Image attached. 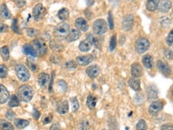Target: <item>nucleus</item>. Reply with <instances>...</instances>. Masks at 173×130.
Wrapping results in <instances>:
<instances>
[{"mask_svg": "<svg viewBox=\"0 0 173 130\" xmlns=\"http://www.w3.org/2000/svg\"><path fill=\"white\" fill-rule=\"evenodd\" d=\"M34 91L31 86L23 85L18 89L17 97H19V100L23 102H29L33 98Z\"/></svg>", "mask_w": 173, "mask_h": 130, "instance_id": "1", "label": "nucleus"}, {"mask_svg": "<svg viewBox=\"0 0 173 130\" xmlns=\"http://www.w3.org/2000/svg\"><path fill=\"white\" fill-rule=\"evenodd\" d=\"M70 32V25L67 23H59L54 29V35L57 39H64Z\"/></svg>", "mask_w": 173, "mask_h": 130, "instance_id": "2", "label": "nucleus"}, {"mask_svg": "<svg viewBox=\"0 0 173 130\" xmlns=\"http://www.w3.org/2000/svg\"><path fill=\"white\" fill-rule=\"evenodd\" d=\"M15 72L18 79L22 82H27L31 77V73L29 70L23 64H17L15 66Z\"/></svg>", "mask_w": 173, "mask_h": 130, "instance_id": "3", "label": "nucleus"}, {"mask_svg": "<svg viewBox=\"0 0 173 130\" xmlns=\"http://www.w3.org/2000/svg\"><path fill=\"white\" fill-rule=\"evenodd\" d=\"M107 23L104 19H99L93 23V31L97 35H102L107 31Z\"/></svg>", "mask_w": 173, "mask_h": 130, "instance_id": "4", "label": "nucleus"}, {"mask_svg": "<svg viewBox=\"0 0 173 130\" xmlns=\"http://www.w3.org/2000/svg\"><path fill=\"white\" fill-rule=\"evenodd\" d=\"M32 46L35 49L36 52H37L38 56H43L46 55V53L48 52V47H47L45 41H43V39H35L32 42Z\"/></svg>", "mask_w": 173, "mask_h": 130, "instance_id": "5", "label": "nucleus"}, {"mask_svg": "<svg viewBox=\"0 0 173 130\" xmlns=\"http://www.w3.org/2000/svg\"><path fill=\"white\" fill-rule=\"evenodd\" d=\"M149 48H150V42L146 38H140L136 40L135 48L136 52H138L139 54L144 53L148 50Z\"/></svg>", "mask_w": 173, "mask_h": 130, "instance_id": "6", "label": "nucleus"}, {"mask_svg": "<svg viewBox=\"0 0 173 130\" xmlns=\"http://www.w3.org/2000/svg\"><path fill=\"white\" fill-rule=\"evenodd\" d=\"M46 14H47V10L42 3L36 4L33 8V18L36 22L42 20L46 16Z\"/></svg>", "mask_w": 173, "mask_h": 130, "instance_id": "7", "label": "nucleus"}, {"mask_svg": "<svg viewBox=\"0 0 173 130\" xmlns=\"http://www.w3.org/2000/svg\"><path fill=\"white\" fill-rule=\"evenodd\" d=\"M163 101L161 100H156L154 101L151 104L150 106L148 108L149 113L152 116H156L158 112L163 109Z\"/></svg>", "mask_w": 173, "mask_h": 130, "instance_id": "8", "label": "nucleus"}, {"mask_svg": "<svg viewBox=\"0 0 173 130\" xmlns=\"http://www.w3.org/2000/svg\"><path fill=\"white\" fill-rule=\"evenodd\" d=\"M134 26V18L132 14H127L122 22V28L124 31H130Z\"/></svg>", "mask_w": 173, "mask_h": 130, "instance_id": "9", "label": "nucleus"}, {"mask_svg": "<svg viewBox=\"0 0 173 130\" xmlns=\"http://www.w3.org/2000/svg\"><path fill=\"white\" fill-rule=\"evenodd\" d=\"M50 81H51V77H50L48 73L43 72V73H40L39 75V77H38L39 85L43 89H45L49 85Z\"/></svg>", "mask_w": 173, "mask_h": 130, "instance_id": "10", "label": "nucleus"}, {"mask_svg": "<svg viewBox=\"0 0 173 130\" xmlns=\"http://www.w3.org/2000/svg\"><path fill=\"white\" fill-rule=\"evenodd\" d=\"M56 111L58 113L63 115V114L67 113L69 111V106H68V102L67 100H62L59 101L56 104Z\"/></svg>", "mask_w": 173, "mask_h": 130, "instance_id": "11", "label": "nucleus"}, {"mask_svg": "<svg viewBox=\"0 0 173 130\" xmlns=\"http://www.w3.org/2000/svg\"><path fill=\"white\" fill-rule=\"evenodd\" d=\"M147 96L148 100H155L158 97V89L154 85H151L147 89Z\"/></svg>", "mask_w": 173, "mask_h": 130, "instance_id": "12", "label": "nucleus"}, {"mask_svg": "<svg viewBox=\"0 0 173 130\" xmlns=\"http://www.w3.org/2000/svg\"><path fill=\"white\" fill-rule=\"evenodd\" d=\"M75 25L76 28L81 31H87L89 28L88 23L87 22L86 19H84L83 18H82V17L78 18V19L75 20Z\"/></svg>", "mask_w": 173, "mask_h": 130, "instance_id": "13", "label": "nucleus"}, {"mask_svg": "<svg viewBox=\"0 0 173 130\" xmlns=\"http://www.w3.org/2000/svg\"><path fill=\"white\" fill-rule=\"evenodd\" d=\"M99 71L100 70H99V66H97L96 64H95V65H91V66L87 68L86 73L90 78L95 79L99 76Z\"/></svg>", "mask_w": 173, "mask_h": 130, "instance_id": "14", "label": "nucleus"}, {"mask_svg": "<svg viewBox=\"0 0 173 130\" xmlns=\"http://www.w3.org/2000/svg\"><path fill=\"white\" fill-rule=\"evenodd\" d=\"M93 60V56L91 55H86V56H78L76 58V62L79 65L81 66H87Z\"/></svg>", "mask_w": 173, "mask_h": 130, "instance_id": "15", "label": "nucleus"}, {"mask_svg": "<svg viewBox=\"0 0 173 130\" xmlns=\"http://www.w3.org/2000/svg\"><path fill=\"white\" fill-rule=\"evenodd\" d=\"M171 8V2L170 0H161L159 3L158 9L162 13L168 12L169 10Z\"/></svg>", "mask_w": 173, "mask_h": 130, "instance_id": "16", "label": "nucleus"}, {"mask_svg": "<svg viewBox=\"0 0 173 130\" xmlns=\"http://www.w3.org/2000/svg\"><path fill=\"white\" fill-rule=\"evenodd\" d=\"M157 67H158L159 70L161 72V73H163L166 77H168L169 75L171 74V68L163 61L159 60L158 62H157Z\"/></svg>", "mask_w": 173, "mask_h": 130, "instance_id": "17", "label": "nucleus"}, {"mask_svg": "<svg viewBox=\"0 0 173 130\" xmlns=\"http://www.w3.org/2000/svg\"><path fill=\"white\" fill-rule=\"evenodd\" d=\"M10 98V94L6 87L0 85V104H5Z\"/></svg>", "mask_w": 173, "mask_h": 130, "instance_id": "18", "label": "nucleus"}, {"mask_svg": "<svg viewBox=\"0 0 173 130\" xmlns=\"http://www.w3.org/2000/svg\"><path fill=\"white\" fill-rule=\"evenodd\" d=\"M23 52L25 55H27V56H31V57H35V56H38L37 52H36L33 46L31 44H29V43L24 44L23 48Z\"/></svg>", "mask_w": 173, "mask_h": 130, "instance_id": "19", "label": "nucleus"}, {"mask_svg": "<svg viewBox=\"0 0 173 130\" xmlns=\"http://www.w3.org/2000/svg\"><path fill=\"white\" fill-rule=\"evenodd\" d=\"M142 67L139 63H134L131 68V73L133 77H140L142 75Z\"/></svg>", "mask_w": 173, "mask_h": 130, "instance_id": "20", "label": "nucleus"}, {"mask_svg": "<svg viewBox=\"0 0 173 130\" xmlns=\"http://www.w3.org/2000/svg\"><path fill=\"white\" fill-rule=\"evenodd\" d=\"M81 33L79 32V30H77V29H72L71 31H70L67 36L66 37V39L67 42H74L79 39Z\"/></svg>", "mask_w": 173, "mask_h": 130, "instance_id": "21", "label": "nucleus"}, {"mask_svg": "<svg viewBox=\"0 0 173 130\" xmlns=\"http://www.w3.org/2000/svg\"><path fill=\"white\" fill-rule=\"evenodd\" d=\"M128 85L136 92L140 91V89H141V88H140V81L137 77H132V78H130L129 81H128Z\"/></svg>", "mask_w": 173, "mask_h": 130, "instance_id": "22", "label": "nucleus"}, {"mask_svg": "<svg viewBox=\"0 0 173 130\" xmlns=\"http://www.w3.org/2000/svg\"><path fill=\"white\" fill-rule=\"evenodd\" d=\"M160 1V0H147L146 8L149 11H155L156 9H158Z\"/></svg>", "mask_w": 173, "mask_h": 130, "instance_id": "23", "label": "nucleus"}, {"mask_svg": "<svg viewBox=\"0 0 173 130\" xmlns=\"http://www.w3.org/2000/svg\"><path fill=\"white\" fill-rule=\"evenodd\" d=\"M0 13H1L2 16L3 17L4 19H11V17H12L11 13H10V11L9 10V9L7 8V6H6V5L5 4V3H2V4L1 5V6H0Z\"/></svg>", "mask_w": 173, "mask_h": 130, "instance_id": "24", "label": "nucleus"}, {"mask_svg": "<svg viewBox=\"0 0 173 130\" xmlns=\"http://www.w3.org/2000/svg\"><path fill=\"white\" fill-rule=\"evenodd\" d=\"M143 64L147 68H152L153 67V58L150 55H145L143 57Z\"/></svg>", "mask_w": 173, "mask_h": 130, "instance_id": "25", "label": "nucleus"}, {"mask_svg": "<svg viewBox=\"0 0 173 130\" xmlns=\"http://www.w3.org/2000/svg\"><path fill=\"white\" fill-rule=\"evenodd\" d=\"M91 43L87 40V39H85V40H83L82 42H80L79 43V48L81 52H89L91 48Z\"/></svg>", "mask_w": 173, "mask_h": 130, "instance_id": "26", "label": "nucleus"}, {"mask_svg": "<svg viewBox=\"0 0 173 130\" xmlns=\"http://www.w3.org/2000/svg\"><path fill=\"white\" fill-rule=\"evenodd\" d=\"M14 125L16 126L18 128H19V129H23V128H26L27 126L29 125L28 120L19 119V118L14 119Z\"/></svg>", "mask_w": 173, "mask_h": 130, "instance_id": "27", "label": "nucleus"}, {"mask_svg": "<svg viewBox=\"0 0 173 130\" xmlns=\"http://www.w3.org/2000/svg\"><path fill=\"white\" fill-rule=\"evenodd\" d=\"M70 15V11L67 8H62L60 9L58 12L57 16L58 18L60 19V20H66L68 19V17Z\"/></svg>", "mask_w": 173, "mask_h": 130, "instance_id": "28", "label": "nucleus"}, {"mask_svg": "<svg viewBox=\"0 0 173 130\" xmlns=\"http://www.w3.org/2000/svg\"><path fill=\"white\" fill-rule=\"evenodd\" d=\"M97 103V98L93 95H89L87 99V106L90 108V109H93L95 108V105Z\"/></svg>", "mask_w": 173, "mask_h": 130, "instance_id": "29", "label": "nucleus"}, {"mask_svg": "<svg viewBox=\"0 0 173 130\" xmlns=\"http://www.w3.org/2000/svg\"><path fill=\"white\" fill-rule=\"evenodd\" d=\"M27 65L30 69H31L32 72H37L38 70V65L37 64L35 63L34 58L32 57H28L27 60Z\"/></svg>", "mask_w": 173, "mask_h": 130, "instance_id": "30", "label": "nucleus"}, {"mask_svg": "<svg viewBox=\"0 0 173 130\" xmlns=\"http://www.w3.org/2000/svg\"><path fill=\"white\" fill-rule=\"evenodd\" d=\"M50 48L55 52H60V51H62L63 47L62 43H60L57 40H52L50 43Z\"/></svg>", "mask_w": 173, "mask_h": 130, "instance_id": "31", "label": "nucleus"}, {"mask_svg": "<svg viewBox=\"0 0 173 130\" xmlns=\"http://www.w3.org/2000/svg\"><path fill=\"white\" fill-rule=\"evenodd\" d=\"M0 55L2 56V60L4 61H7L10 58V52L7 46H3L2 48H0Z\"/></svg>", "mask_w": 173, "mask_h": 130, "instance_id": "32", "label": "nucleus"}, {"mask_svg": "<svg viewBox=\"0 0 173 130\" xmlns=\"http://www.w3.org/2000/svg\"><path fill=\"white\" fill-rule=\"evenodd\" d=\"M87 39L91 43V45H94L96 48H99L100 44H99V39H97L96 37H95L92 34H87Z\"/></svg>", "mask_w": 173, "mask_h": 130, "instance_id": "33", "label": "nucleus"}, {"mask_svg": "<svg viewBox=\"0 0 173 130\" xmlns=\"http://www.w3.org/2000/svg\"><path fill=\"white\" fill-rule=\"evenodd\" d=\"M0 129L1 130H14V126L10 122L5 120H0Z\"/></svg>", "mask_w": 173, "mask_h": 130, "instance_id": "34", "label": "nucleus"}, {"mask_svg": "<svg viewBox=\"0 0 173 130\" xmlns=\"http://www.w3.org/2000/svg\"><path fill=\"white\" fill-rule=\"evenodd\" d=\"M19 105V99L16 95H12L10 97L8 102V106L10 108L17 107Z\"/></svg>", "mask_w": 173, "mask_h": 130, "instance_id": "35", "label": "nucleus"}, {"mask_svg": "<svg viewBox=\"0 0 173 130\" xmlns=\"http://www.w3.org/2000/svg\"><path fill=\"white\" fill-rule=\"evenodd\" d=\"M89 122L86 120H81L78 125V130H89Z\"/></svg>", "mask_w": 173, "mask_h": 130, "instance_id": "36", "label": "nucleus"}, {"mask_svg": "<svg viewBox=\"0 0 173 130\" xmlns=\"http://www.w3.org/2000/svg\"><path fill=\"white\" fill-rule=\"evenodd\" d=\"M11 30H12L15 34H21L19 25H18V19H13L12 23H11Z\"/></svg>", "mask_w": 173, "mask_h": 130, "instance_id": "37", "label": "nucleus"}, {"mask_svg": "<svg viewBox=\"0 0 173 130\" xmlns=\"http://www.w3.org/2000/svg\"><path fill=\"white\" fill-rule=\"evenodd\" d=\"M71 103V108H72V111L75 112L79 109V101L77 100L76 97H71L70 99Z\"/></svg>", "mask_w": 173, "mask_h": 130, "instance_id": "38", "label": "nucleus"}, {"mask_svg": "<svg viewBox=\"0 0 173 130\" xmlns=\"http://www.w3.org/2000/svg\"><path fill=\"white\" fill-rule=\"evenodd\" d=\"M8 73V68L4 64H1L0 65V78L3 79L7 76Z\"/></svg>", "mask_w": 173, "mask_h": 130, "instance_id": "39", "label": "nucleus"}, {"mask_svg": "<svg viewBox=\"0 0 173 130\" xmlns=\"http://www.w3.org/2000/svg\"><path fill=\"white\" fill-rule=\"evenodd\" d=\"M136 130H148L147 124L145 120L143 119H140L136 124Z\"/></svg>", "mask_w": 173, "mask_h": 130, "instance_id": "40", "label": "nucleus"}, {"mask_svg": "<svg viewBox=\"0 0 173 130\" xmlns=\"http://www.w3.org/2000/svg\"><path fill=\"white\" fill-rule=\"evenodd\" d=\"M108 126L111 130H117L118 129V124L117 121L115 120V118H110L108 120Z\"/></svg>", "mask_w": 173, "mask_h": 130, "instance_id": "41", "label": "nucleus"}, {"mask_svg": "<svg viewBox=\"0 0 173 130\" xmlns=\"http://www.w3.org/2000/svg\"><path fill=\"white\" fill-rule=\"evenodd\" d=\"M57 84H58V87L60 88V90L62 92L65 93V92L67 90V83L65 82V81H62V80H60V81L57 82Z\"/></svg>", "mask_w": 173, "mask_h": 130, "instance_id": "42", "label": "nucleus"}, {"mask_svg": "<svg viewBox=\"0 0 173 130\" xmlns=\"http://www.w3.org/2000/svg\"><path fill=\"white\" fill-rule=\"evenodd\" d=\"M65 67H66V68L68 69V70H74V69H75L77 68V64L73 60H70V61H67L66 63Z\"/></svg>", "mask_w": 173, "mask_h": 130, "instance_id": "43", "label": "nucleus"}, {"mask_svg": "<svg viewBox=\"0 0 173 130\" xmlns=\"http://www.w3.org/2000/svg\"><path fill=\"white\" fill-rule=\"evenodd\" d=\"M37 32H38L37 30H35V29L34 28H27V30H26V33H27V35H28L29 37L31 38L35 37L38 34Z\"/></svg>", "mask_w": 173, "mask_h": 130, "instance_id": "44", "label": "nucleus"}, {"mask_svg": "<svg viewBox=\"0 0 173 130\" xmlns=\"http://www.w3.org/2000/svg\"><path fill=\"white\" fill-rule=\"evenodd\" d=\"M115 47H116V36L113 35L112 37L111 38V40H110V44H109V49L111 52H113L115 50Z\"/></svg>", "mask_w": 173, "mask_h": 130, "instance_id": "45", "label": "nucleus"}, {"mask_svg": "<svg viewBox=\"0 0 173 130\" xmlns=\"http://www.w3.org/2000/svg\"><path fill=\"white\" fill-rule=\"evenodd\" d=\"M107 20H108V26H109V28L111 30L114 28V20H113V16H112V14H111V11L108 12V17H107Z\"/></svg>", "mask_w": 173, "mask_h": 130, "instance_id": "46", "label": "nucleus"}, {"mask_svg": "<svg viewBox=\"0 0 173 130\" xmlns=\"http://www.w3.org/2000/svg\"><path fill=\"white\" fill-rule=\"evenodd\" d=\"M160 23L163 27H167L170 25L171 21H170V19H169L168 18H167V17H163V18H161L160 19Z\"/></svg>", "mask_w": 173, "mask_h": 130, "instance_id": "47", "label": "nucleus"}, {"mask_svg": "<svg viewBox=\"0 0 173 130\" xmlns=\"http://www.w3.org/2000/svg\"><path fill=\"white\" fill-rule=\"evenodd\" d=\"M166 42H167V45L171 46L173 43V29L170 31V33L167 35V39H166Z\"/></svg>", "mask_w": 173, "mask_h": 130, "instance_id": "48", "label": "nucleus"}, {"mask_svg": "<svg viewBox=\"0 0 173 130\" xmlns=\"http://www.w3.org/2000/svg\"><path fill=\"white\" fill-rule=\"evenodd\" d=\"M164 56L167 59L169 60H172L173 59V51L169 49H165L164 50Z\"/></svg>", "mask_w": 173, "mask_h": 130, "instance_id": "49", "label": "nucleus"}, {"mask_svg": "<svg viewBox=\"0 0 173 130\" xmlns=\"http://www.w3.org/2000/svg\"><path fill=\"white\" fill-rule=\"evenodd\" d=\"M52 119H53V116H52V114L49 116H45V117L43 119V124H49V123L52 122Z\"/></svg>", "mask_w": 173, "mask_h": 130, "instance_id": "50", "label": "nucleus"}, {"mask_svg": "<svg viewBox=\"0 0 173 130\" xmlns=\"http://www.w3.org/2000/svg\"><path fill=\"white\" fill-rule=\"evenodd\" d=\"M27 1L26 0H15V4L19 8H22L23 6H24L26 5Z\"/></svg>", "mask_w": 173, "mask_h": 130, "instance_id": "51", "label": "nucleus"}, {"mask_svg": "<svg viewBox=\"0 0 173 130\" xmlns=\"http://www.w3.org/2000/svg\"><path fill=\"white\" fill-rule=\"evenodd\" d=\"M14 112H12L11 110H8V111L6 112V117L8 119V120H11L14 119Z\"/></svg>", "mask_w": 173, "mask_h": 130, "instance_id": "52", "label": "nucleus"}, {"mask_svg": "<svg viewBox=\"0 0 173 130\" xmlns=\"http://www.w3.org/2000/svg\"><path fill=\"white\" fill-rule=\"evenodd\" d=\"M50 60H51V62L53 63V64H58V63H60V59L56 55H52L51 57H50Z\"/></svg>", "mask_w": 173, "mask_h": 130, "instance_id": "53", "label": "nucleus"}, {"mask_svg": "<svg viewBox=\"0 0 173 130\" xmlns=\"http://www.w3.org/2000/svg\"><path fill=\"white\" fill-rule=\"evenodd\" d=\"M32 116H33V118L35 120H39V116H40V112L38 111L37 109L34 108L33 109V113H32Z\"/></svg>", "mask_w": 173, "mask_h": 130, "instance_id": "54", "label": "nucleus"}, {"mask_svg": "<svg viewBox=\"0 0 173 130\" xmlns=\"http://www.w3.org/2000/svg\"><path fill=\"white\" fill-rule=\"evenodd\" d=\"M160 130H173V126L171 124H163V125L161 126Z\"/></svg>", "mask_w": 173, "mask_h": 130, "instance_id": "55", "label": "nucleus"}, {"mask_svg": "<svg viewBox=\"0 0 173 130\" xmlns=\"http://www.w3.org/2000/svg\"><path fill=\"white\" fill-rule=\"evenodd\" d=\"M8 30V26L6 24H2L0 25V33H3L5 31Z\"/></svg>", "mask_w": 173, "mask_h": 130, "instance_id": "56", "label": "nucleus"}, {"mask_svg": "<svg viewBox=\"0 0 173 130\" xmlns=\"http://www.w3.org/2000/svg\"><path fill=\"white\" fill-rule=\"evenodd\" d=\"M54 77H55V72H52V77H51V81H50V86H49V92L52 93V85H53V81Z\"/></svg>", "mask_w": 173, "mask_h": 130, "instance_id": "57", "label": "nucleus"}, {"mask_svg": "<svg viewBox=\"0 0 173 130\" xmlns=\"http://www.w3.org/2000/svg\"><path fill=\"white\" fill-rule=\"evenodd\" d=\"M50 130H62L61 129V127L60 126L59 124H54L51 126Z\"/></svg>", "mask_w": 173, "mask_h": 130, "instance_id": "58", "label": "nucleus"}, {"mask_svg": "<svg viewBox=\"0 0 173 130\" xmlns=\"http://www.w3.org/2000/svg\"><path fill=\"white\" fill-rule=\"evenodd\" d=\"M94 2H95V0H87V5H88V6H91V5H93Z\"/></svg>", "mask_w": 173, "mask_h": 130, "instance_id": "59", "label": "nucleus"}, {"mask_svg": "<svg viewBox=\"0 0 173 130\" xmlns=\"http://www.w3.org/2000/svg\"><path fill=\"white\" fill-rule=\"evenodd\" d=\"M2 18H3V17L2 16V14H1V13H0V22L2 21Z\"/></svg>", "mask_w": 173, "mask_h": 130, "instance_id": "60", "label": "nucleus"}, {"mask_svg": "<svg viewBox=\"0 0 173 130\" xmlns=\"http://www.w3.org/2000/svg\"><path fill=\"white\" fill-rule=\"evenodd\" d=\"M171 96H172V97H173V87H172V89H171Z\"/></svg>", "mask_w": 173, "mask_h": 130, "instance_id": "61", "label": "nucleus"}, {"mask_svg": "<svg viewBox=\"0 0 173 130\" xmlns=\"http://www.w3.org/2000/svg\"><path fill=\"white\" fill-rule=\"evenodd\" d=\"M102 130H107V129H102Z\"/></svg>", "mask_w": 173, "mask_h": 130, "instance_id": "62", "label": "nucleus"}]
</instances>
